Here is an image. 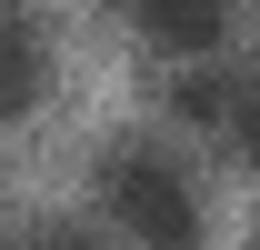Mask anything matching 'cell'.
<instances>
[{"instance_id": "cell-1", "label": "cell", "mask_w": 260, "mask_h": 250, "mask_svg": "<svg viewBox=\"0 0 260 250\" xmlns=\"http://www.w3.org/2000/svg\"><path fill=\"white\" fill-rule=\"evenodd\" d=\"M100 210L140 250H200V180L160 130H130L100 150Z\"/></svg>"}, {"instance_id": "cell-5", "label": "cell", "mask_w": 260, "mask_h": 250, "mask_svg": "<svg viewBox=\"0 0 260 250\" xmlns=\"http://www.w3.org/2000/svg\"><path fill=\"white\" fill-rule=\"evenodd\" d=\"M20 250H100V240H90V230H80V220H50V230H30V240H20Z\"/></svg>"}, {"instance_id": "cell-4", "label": "cell", "mask_w": 260, "mask_h": 250, "mask_svg": "<svg viewBox=\"0 0 260 250\" xmlns=\"http://www.w3.org/2000/svg\"><path fill=\"white\" fill-rule=\"evenodd\" d=\"M40 80H50V60H40L30 0H0V120H20V110L40 100Z\"/></svg>"}, {"instance_id": "cell-3", "label": "cell", "mask_w": 260, "mask_h": 250, "mask_svg": "<svg viewBox=\"0 0 260 250\" xmlns=\"http://www.w3.org/2000/svg\"><path fill=\"white\" fill-rule=\"evenodd\" d=\"M130 30L150 40V50H170V60H210L230 30V0H120Z\"/></svg>"}, {"instance_id": "cell-2", "label": "cell", "mask_w": 260, "mask_h": 250, "mask_svg": "<svg viewBox=\"0 0 260 250\" xmlns=\"http://www.w3.org/2000/svg\"><path fill=\"white\" fill-rule=\"evenodd\" d=\"M170 110L210 140V150L230 160H260V60H230V50H210V60H180V80H170Z\"/></svg>"}]
</instances>
